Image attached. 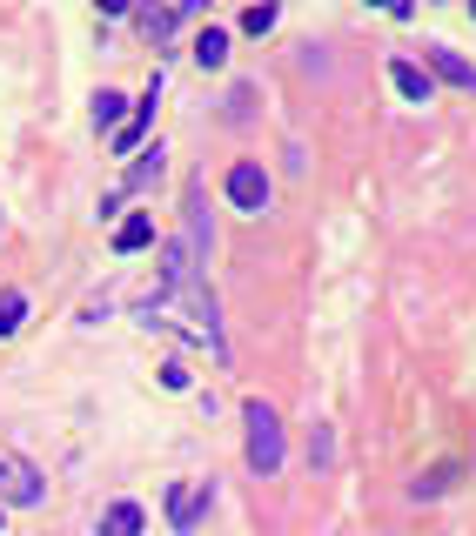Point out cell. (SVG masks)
Masks as SVG:
<instances>
[{
  "instance_id": "obj_10",
  "label": "cell",
  "mask_w": 476,
  "mask_h": 536,
  "mask_svg": "<svg viewBox=\"0 0 476 536\" xmlns=\"http://www.w3.org/2000/svg\"><path fill=\"white\" fill-rule=\"evenodd\" d=\"M389 81H396V94L403 101H430V67H416V61H389Z\"/></svg>"
},
{
  "instance_id": "obj_7",
  "label": "cell",
  "mask_w": 476,
  "mask_h": 536,
  "mask_svg": "<svg viewBox=\"0 0 476 536\" xmlns=\"http://www.w3.org/2000/svg\"><path fill=\"white\" fill-rule=\"evenodd\" d=\"M208 510V483H168V523L175 530H195Z\"/></svg>"
},
{
  "instance_id": "obj_19",
  "label": "cell",
  "mask_w": 476,
  "mask_h": 536,
  "mask_svg": "<svg viewBox=\"0 0 476 536\" xmlns=\"http://www.w3.org/2000/svg\"><path fill=\"white\" fill-rule=\"evenodd\" d=\"M94 7H101V21H114V14H128L135 0H94Z\"/></svg>"
},
{
  "instance_id": "obj_5",
  "label": "cell",
  "mask_w": 476,
  "mask_h": 536,
  "mask_svg": "<svg viewBox=\"0 0 476 536\" xmlns=\"http://www.w3.org/2000/svg\"><path fill=\"white\" fill-rule=\"evenodd\" d=\"M269 175H262V161H235V168H228V201H235V208H242V215H262V208H269Z\"/></svg>"
},
{
  "instance_id": "obj_14",
  "label": "cell",
  "mask_w": 476,
  "mask_h": 536,
  "mask_svg": "<svg viewBox=\"0 0 476 536\" xmlns=\"http://www.w3.org/2000/svg\"><path fill=\"white\" fill-rule=\"evenodd\" d=\"M195 61H202V67H222V61H228V34H222V27H202V41H195Z\"/></svg>"
},
{
  "instance_id": "obj_20",
  "label": "cell",
  "mask_w": 476,
  "mask_h": 536,
  "mask_svg": "<svg viewBox=\"0 0 476 536\" xmlns=\"http://www.w3.org/2000/svg\"><path fill=\"white\" fill-rule=\"evenodd\" d=\"M470 14H476V0H470Z\"/></svg>"
},
{
  "instance_id": "obj_17",
  "label": "cell",
  "mask_w": 476,
  "mask_h": 536,
  "mask_svg": "<svg viewBox=\"0 0 476 536\" xmlns=\"http://www.w3.org/2000/svg\"><path fill=\"white\" fill-rule=\"evenodd\" d=\"M450 476H456L450 463H443V469H430V476H423V483H416V496H443V490H450Z\"/></svg>"
},
{
  "instance_id": "obj_4",
  "label": "cell",
  "mask_w": 476,
  "mask_h": 536,
  "mask_svg": "<svg viewBox=\"0 0 476 536\" xmlns=\"http://www.w3.org/2000/svg\"><path fill=\"white\" fill-rule=\"evenodd\" d=\"M175 302H182L188 322H195V342H208V349L222 356V322H215V295L202 289V275H195V282H182V289H175Z\"/></svg>"
},
{
  "instance_id": "obj_13",
  "label": "cell",
  "mask_w": 476,
  "mask_h": 536,
  "mask_svg": "<svg viewBox=\"0 0 476 536\" xmlns=\"http://www.w3.org/2000/svg\"><path fill=\"white\" fill-rule=\"evenodd\" d=\"M121 121H128V101H121L114 88H101V94H94V128H101V134H114Z\"/></svg>"
},
{
  "instance_id": "obj_9",
  "label": "cell",
  "mask_w": 476,
  "mask_h": 536,
  "mask_svg": "<svg viewBox=\"0 0 476 536\" xmlns=\"http://www.w3.org/2000/svg\"><path fill=\"white\" fill-rule=\"evenodd\" d=\"M430 67L450 81V88H463V94H476V67L456 54V47H430Z\"/></svg>"
},
{
  "instance_id": "obj_18",
  "label": "cell",
  "mask_w": 476,
  "mask_h": 536,
  "mask_svg": "<svg viewBox=\"0 0 476 536\" xmlns=\"http://www.w3.org/2000/svg\"><path fill=\"white\" fill-rule=\"evenodd\" d=\"M369 7H383L389 21H409V0H369Z\"/></svg>"
},
{
  "instance_id": "obj_1",
  "label": "cell",
  "mask_w": 476,
  "mask_h": 536,
  "mask_svg": "<svg viewBox=\"0 0 476 536\" xmlns=\"http://www.w3.org/2000/svg\"><path fill=\"white\" fill-rule=\"evenodd\" d=\"M242 423H249V469L275 476L282 469V423H275V409L255 396V402H242Z\"/></svg>"
},
{
  "instance_id": "obj_3",
  "label": "cell",
  "mask_w": 476,
  "mask_h": 536,
  "mask_svg": "<svg viewBox=\"0 0 476 536\" xmlns=\"http://www.w3.org/2000/svg\"><path fill=\"white\" fill-rule=\"evenodd\" d=\"M188 14H195V0H141V7H135V27H141V41H148V47H161L175 27L188 21Z\"/></svg>"
},
{
  "instance_id": "obj_2",
  "label": "cell",
  "mask_w": 476,
  "mask_h": 536,
  "mask_svg": "<svg viewBox=\"0 0 476 536\" xmlns=\"http://www.w3.org/2000/svg\"><path fill=\"white\" fill-rule=\"evenodd\" d=\"M47 496L41 469L27 463V456H14V449H0V503H14V510H34Z\"/></svg>"
},
{
  "instance_id": "obj_8",
  "label": "cell",
  "mask_w": 476,
  "mask_h": 536,
  "mask_svg": "<svg viewBox=\"0 0 476 536\" xmlns=\"http://www.w3.org/2000/svg\"><path fill=\"white\" fill-rule=\"evenodd\" d=\"M161 141L155 148H141V155H128V175H121V195H141V188H148V181H161Z\"/></svg>"
},
{
  "instance_id": "obj_11",
  "label": "cell",
  "mask_w": 476,
  "mask_h": 536,
  "mask_svg": "<svg viewBox=\"0 0 476 536\" xmlns=\"http://www.w3.org/2000/svg\"><path fill=\"white\" fill-rule=\"evenodd\" d=\"M148 242H155V215H128V222H114V255H141Z\"/></svg>"
},
{
  "instance_id": "obj_15",
  "label": "cell",
  "mask_w": 476,
  "mask_h": 536,
  "mask_svg": "<svg viewBox=\"0 0 476 536\" xmlns=\"http://www.w3.org/2000/svg\"><path fill=\"white\" fill-rule=\"evenodd\" d=\"M21 315H27V295L21 289H0V335L21 329Z\"/></svg>"
},
{
  "instance_id": "obj_16",
  "label": "cell",
  "mask_w": 476,
  "mask_h": 536,
  "mask_svg": "<svg viewBox=\"0 0 476 536\" xmlns=\"http://www.w3.org/2000/svg\"><path fill=\"white\" fill-rule=\"evenodd\" d=\"M242 27H249V34H269L275 27V0H255L249 14H242Z\"/></svg>"
},
{
  "instance_id": "obj_6",
  "label": "cell",
  "mask_w": 476,
  "mask_h": 536,
  "mask_svg": "<svg viewBox=\"0 0 476 536\" xmlns=\"http://www.w3.org/2000/svg\"><path fill=\"white\" fill-rule=\"evenodd\" d=\"M155 101H161V74H148V94H141V108H128V121L114 128V155H135L148 121H155Z\"/></svg>"
},
{
  "instance_id": "obj_12",
  "label": "cell",
  "mask_w": 476,
  "mask_h": 536,
  "mask_svg": "<svg viewBox=\"0 0 476 536\" xmlns=\"http://www.w3.org/2000/svg\"><path fill=\"white\" fill-rule=\"evenodd\" d=\"M141 523H148L141 503H108L101 510V536H141Z\"/></svg>"
}]
</instances>
